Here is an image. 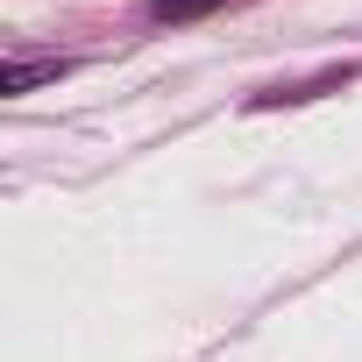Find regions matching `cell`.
<instances>
[{"instance_id": "1", "label": "cell", "mask_w": 362, "mask_h": 362, "mask_svg": "<svg viewBox=\"0 0 362 362\" xmlns=\"http://www.w3.org/2000/svg\"><path fill=\"white\" fill-rule=\"evenodd\" d=\"M57 71H64V57H15L8 71H0V93H15V100H22L29 86H43V78H57Z\"/></svg>"}, {"instance_id": "2", "label": "cell", "mask_w": 362, "mask_h": 362, "mask_svg": "<svg viewBox=\"0 0 362 362\" xmlns=\"http://www.w3.org/2000/svg\"><path fill=\"white\" fill-rule=\"evenodd\" d=\"M214 8H221V0H149V22H199Z\"/></svg>"}]
</instances>
